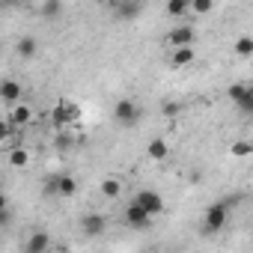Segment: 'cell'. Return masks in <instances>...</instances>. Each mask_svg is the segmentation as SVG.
Masks as SVG:
<instances>
[{"label": "cell", "instance_id": "26", "mask_svg": "<svg viewBox=\"0 0 253 253\" xmlns=\"http://www.w3.org/2000/svg\"><path fill=\"white\" fill-rule=\"evenodd\" d=\"M45 197H57V176L45 179Z\"/></svg>", "mask_w": 253, "mask_h": 253}, {"label": "cell", "instance_id": "23", "mask_svg": "<svg viewBox=\"0 0 253 253\" xmlns=\"http://www.w3.org/2000/svg\"><path fill=\"white\" fill-rule=\"evenodd\" d=\"M188 6H191L194 15H209V12L214 9V0H191Z\"/></svg>", "mask_w": 253, "mask_h": 253}, {"label": "cell", "instance_id": "4", "mask_svg": "<svg viewBox=\"0 0 253 253\" xmlns=\"http://www.w3.org/2000/svg\"><path fill=\"white\" fill-rule=\"evenodd\" d=\"M33 119H36V110H33V104H27L24 98L15 101V104L9 107V116H6V122L12 125V131H15V128H27Z\"/></svg>", "mask_w": 253, "mask_h": 253}, {"label": "cell", "instance_id": "22", "mask_svg": "<svg viewBox=\"0 0 253 253\" xmlns=\"http://www.w3.org/2000/svg\"><path fill=\"white\" fill-rule=\"evenodd\" d=\"M36 12H39V15H45V18H54V15H60V12H63V3H57V0H45V3H39V6H36Z\"/></svg>", "mask_w": 253, "mask_h": 253}, {"label": "cell", "instance_id": "8", "mask_svg": "<svg viewBox=\"0 0 253 253\" xmlns=\"http://www.w3.org/2000/svg\"><path fill=\"white\" fill-rule=\"evenodd\" d=\"M78 116H81V107L72 104V101H57V107L51 110V119H54L57 125H69V122H75Z\"/></svg>", "mask_w": 253, "mask_h": 253}, {"label": "cell", "instance_id": "29", "mask_svg": "<svg viewBox=\"0 0 253 253\" xmlns=\"http://www.w3.org/2000/svg\"><path fill=\"white\" fill-rule=\"evenodd\" d=\"M51 253H72V250H66V247H57V250H51Z\"/></svg>", "mask_w": 253, "mask_h": 253}, {"label": "cell", "instance_id": "14", "mask_svg": "<svg viewBox=\"0 0 253 253\" xmlns=\"http://www.w3.org/2000/svg\"><path fill=\"white\" fill-rule=\"evenodd\" d=\"M15 54H18L21 60H33V57L39 54V39H36V36H21V39L15 42Z\"/></svg>", "mask_w": 253, "mask_h": 253}, {"label": "cell", "instance_id": "18", "mask_svg": "<svg viewBox=\"0 0 253 253\" xmlns=\"http://www.w3.org/2000/svg\"><path fill=\"white\" fill-rule=\"evenodd\" d=\"M9 164H12L15 170L30 167V152H27L24 146H12V149H9Z\"/></svg>", "mask_w": 253, "mask_h": 253}, {"label": "cell", "instance_id": "12", "mask_svg": "<svg viewBox=\"0 0 253 253\" xmlns=\"http://www.w3.org/2000/svg\"><path fill=\"white\" fill-rule=\"evenodd\" d=\"M110 9L116 12V18H122V21H131V18H137V15L143 12V3H128V0H113V3H110Z\"/></svg>", "mask_w": 253, "mask_h": 253}, {"label": "cell", "instance_id": "19", "mask_svg": "<svg viewBox=\"0 0 253 253\" xmlns=\"http://www.w3.org/2000/svg\"><path fill=\"white\" fill-rule=\"evenodd\" d=\"M229 155L232 158H250L253 155V143L250 140H235V143H229Z\"/></svg>", "mask_w": 253, "mask_h": 253}, {"label": "cell", "instance_id": "11", "mask_svg": "<svg viewBox=\"0 0 253 253\" xmlns=\"http://www.w3.org/2000/svg\"><path fill=\"white\" fill-rule=\"evenodd\" d=\"M48 247H51V235L48 232H30L27 238H24V253H48Z\"/></svg>", "mask_w": 253, "mask_h": 253}, {"label": "cell", "instance_id": "5", "mask_svg": "<svg viewBox=\"0 0 253 253\" xmlns=\"http://www.w3.org/2000/svg\"><path fill=\"white\" fill-rule=\"evenodd\" d=\"M167 42H170V48H194L197 30H194L188 21H182V24H176V27L167 33Z\"/></svg>", "mask_w": 253, "mask_h": 253}, {"label": "cell", "instance_id": "1", "mask_svg": "<svg viewBox=\"0 0 253 253\" xmlns=\"http://www.w3.org/2000/svg\"><path fill=\"white\" fill-rule=\"evenodd\" d=\"M226 220H229V203H211L203 214V232L214 235L226 226Z\"/></svg>", "mask_w": 253, "mask_h": 253}, {"label": "cell", "instance_id": "9", "mask_svg": "<svg viewBox=\"0 0 253 253\" xmlns=\"http://www.w3.org/2000/svg\"><path fill=\"white\" fill-rule=\"evenodd\" d=\"M125 223H128L131 229H146L149 223H152V217L140 209V206H134V203H128L125 206Z\"/></svg>", "mask_w": 253, "mask_h": 253}, {"label": "cell", "instance_id": "21", "mask_svg": "<svg viewBox=\"0 0 253 253\" xmlns=\"http://www.w3.org/2000/svg\"><path fill=\"white\" fill-rule=\"evenodd\" d=\"M235 54L244 57V60L253 57V36H238V39H235Z\"/></svg>", "mask_w": 253, "mask_h": 253}, {"label": "cell", "instance_id": "3", "mask_svg": "<svg viewBox=\"0 0 253 253\" xmlns=\"http://www.w3.org/2000/svg\"><path fill=\"white\" fill-rule=\"evenodd\" d=\"M131 203H134V206H140L152 220H155L158 214H164V209H167V206H164V197H161L158 191H137Z\"/></svg>", "mask_w": 253, "mask_h": 253}, {"label": "cell", "instance_id": "24", "mask_svg": "<svg viewBox=\"0 0 253 253\" xmlns=\"http://www.w3.org/2000/svg\"><path fill=\"white\" fill-rule=\"evenodd\" d=\"M9 137H12V125L6 122V116H0V143L9 140Z\"/></svg>", "mask_w": 253, "mask_h": 253}, {"label": "cell", "instance_id": "6", "mask_svg": "<svg viewBox=\"0 0 253 253\" xmlns=\"http://www.w3.org/2000/svg\"><path fill=\"white\" fill-rule=\"evenodd\" d=\"M104 229H107V217L101 211H89L81 217V232L86 238H98V235H104Z\"/></svg>", "mask_w": 253, "mask_h": 253}, {"label": "cell", "instance_id": "10", "mask_svg": "<svg viewBox=\"0 0 253 253\" xmlns=\"http://www.w3.org/2000/svg\"><path fill=\"white\" fill-rule=\"evenodd\" d=\"M229 98L241 107V110H253V89L247 84H232L229 86Z\"/></svg>", "mask_w": 253, "mask_h": 253}, {"label": "cell", "instance_id": "30", "mask_svg": "<svg viewBox=\"0 0 253 253\" xmlns=\"http://www.w3.org/2000/svg\"><path fill=\"white\" fill-rule=\"evenodd\" d=\"M143 253H158V250H155V247H146V250H143Z\"/></svg>", "mask_w": 253, "mask_h": 253}, {"label": "cell", "instance_id": "20", "mask_svg": "<svg viewBox=\"0 0 253 253\" xmlns=\"http://www.w3.org/2000/svg\"><path fill=\"white\" fill-rule=\"evenodd\" d=\"M191 0H170L167 3V15H173V18H185L188 12H191Z\"/></svg>", "mask_w": 253, "mask_h": 253}, {"label": "cell", "instance_id": "17", "mask_svg": "<svg viewBox=\"0 0 253 253\" xmlns=\"http://www.w3.org/2000/svg\"><path fill=\"white\" fill-rule=\"evenodd\" d=\"M78 194V179L69 173H57V197H75Z\"/></svg>", "mask_w": 253, "mask_h": 253}, {"label": "cell", "instance_id": "7", "mask_svg": "<svg viewBox=\"0 0 253 253\" xmlns=\"http://www.w3.org/2000/svg\"><path fill=\"white\" fill-rule=\"evenodd\" d=\"M21 95H24L21 81H15V78H3V81H0V101H6L12 107L15 101H21Z\"/></svg>", "mask_w": 253, "mask_h": 253}, {"label": "cell", "instance_id": "28", "mask_svg": "<svg viewBox=\"0 0 253 253\" xmlns=\"http://www.w3.org/2000/svg\"><path fill=\"white\" fill-rule=\"evenodd\" d=\"M9 220H12V214H9V211H0V226H6Z\"/></svg>", "mask_w": 253, "mask_h": 253}, {"label": "cell", "instance_id": "16", "mask_svg": "<svg viewBox=\"0 0 253 253\" xmlns=\"http://www.w3.org/2000/svg\"><path fill=\"white\" fill-rule=\"evenodd\" d=\"M98 191H101L104 200H119V197H122V179H116V176H104L101 185H98Z\"/></svg>", "mask_w": 253, "mask_h": 253}, {"label": "cell", "instance_id": "27", "mask_svg": "<svg viewBox=\"0 0 253 253\" xmlns=\"http://www.w3.org/2000/svg\"><path fill=\"white\" fill-rule=\"evenodd\" d=\"M0 211H9V197L0 191Z\"/></svg>", "mask_w": 253, "mask_h": 253}, {"label": "cell", "instance_id": "25", "mask_svg": "<svg viewBox=\"0 0 253 253\" xmlns=\"http://www.w3.org/2000/svg\"><path fill=\"white\" fill-rule=\"evenodd\" d=\"M182 113V101H164V116H179Z\"/></svg>", "mask_w": 253, "mask_h": 253}, {"label": "cell", "instance_id": "13", "mask_svg": "<svg viewBox=\"0 0 253 253\" xmlns=\"http://www.w3.org/2000/svg\"><path fill=\"white\" fill-rule=\"evenodd\" d=\"M146 158H149V161H167V158H170V143H167L164 137H152V140L146 143Z\"/></svg>", "mask_w": 253, "mask_h": 253}, {"label": "cell", "instance_id": "2", "mask_svg": "<svg viewBox=\"0 0 253 253\" xmlns=\"http://www.w3.org/2000/svg\"><path fill=\"white\" fill-rule=\"evenodd\" d=\"M140 116H143V110H140V104H137L134 98H119L116 107H113V119L122 125V128H131V125H137Z\"/></svg>", "mask_w": 253, "mask_h": 253}, {"label": "cell", "instance_id": "15", "mask_svg": "<svg viewBox=\"0 0 253 253\" xmlns=\"http://www.w3.org/2000/svg\"><path fill=\"white\" fill-rule=\"evenodd\" d=\"M197 60V51L194 48H173L170 51V66L173 69H185V66H191Z\"/></svg>", "mask_w": 253, "mask_h": 253}]
</instances>
